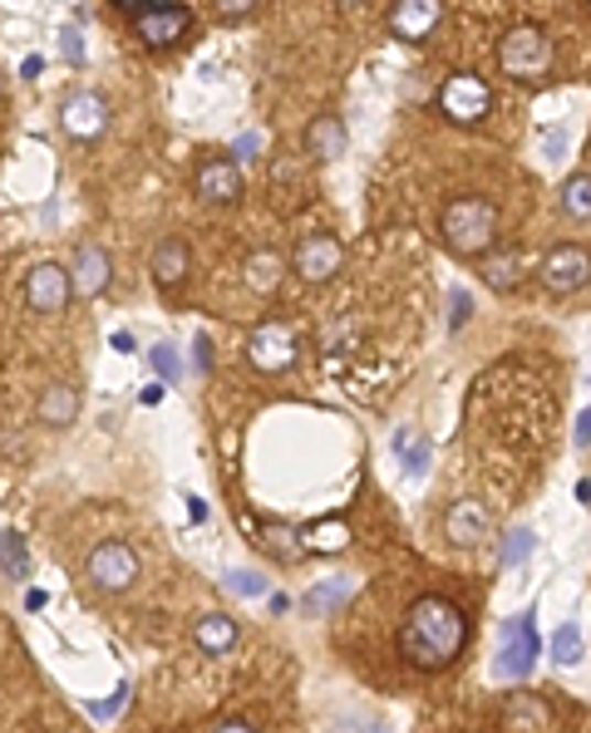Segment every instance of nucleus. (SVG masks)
Masks as SVG:
<instances>
[{"mask_svg": "<svg viewBox=\"0 0 591 733\" xmlns=\"http://www.w3.org/2000/svg\"><path fill=\"white\" fill-rule=\"evenodd\" d=\"M463 640H469V621L443 596H419L399 625V650L419 669H449L463 655Z\"/></svg>", "mask_w": 591, "mask_h": 733, "instance_id": "f257e3e1", "label": "nucleus"}, {"mask_svg": "<svg viewBox=\"0 0 591 733\" xmlns=\"http://www.w3.org/2000/svg\"><path fill=\"white\" fill-rule=\"evenodd\" d=\"M439 231L453 257H483L498 241V207L488 197H453L439 217Z\"/></svg>", "mask_w": 591, "mask_h": 733, "instance_id": "f03ea898", "label": "nucleus"}, {"mask_svg": "<svg viewBox=\"0 0 591 733\" xmlns=\"http://www.w3.org/2000/svg\"><path fill=\"white\" fill-rule=\"evenodd\" d=\"M498 69L508 79H542L552 69V40L537 25H513L498 45Z\"/></svg>", "mask_w": 591, "mask_h": 733, "instance_id": "7ed1b4c3", "label": "nucleus"}, {"mask_svg": "<svg viewBox=\"0 0 591 733\" xmlns=\"http://www.w3.org/2000/svg\"><path fill=\"white\" fill-rule=\"evenodd\" d=\"M187 30H193V10L173 6V0H139V10H133V35H139L148 50L178 45Z\"/></svg>", "mask_w": 591, "mask_h": 733, "instance_id": "20e7f679", "label": "nucleus"}, {"mask_svg": "<svg viewBox=\"0 0 591 733\" xmlns=\"http://www.w3.org/2000/svg\"><path fill=\"white\" fill-rule=\"evenodd\" d=\"M296 355H301V339H296V331L287 321L257 325L251 339H247V359L261 369V375H287V369L296 365Z\"/></svg>", "mask_w": 591, "mask_h": 733, "instance_id": "39448f33", "label": "nucleus"}, {"mask_svg": "<svg viewBox=\"0 0 591 733\" xmlns=\"http://www.w3.org/2000/svg\"><path fill=\"white\" fill-rule=\"evenodd\" d=\"M439 109H443V119H453V123H479L483 114L493 109V89L479 74H449V79L439 84Z\"/></svg>", "mask_w": 591, "mask_h": 733, "instance_id": "423d86ee", "label": "nucleus"}, {"mask_svg": "<svg viewBox=\"0 0 591 733\" xmlns=\"http://www.w3.org/2000/svg\"><path fill=\"white\" fill-rule=\"evenodd\" d=\"M84 576L99 591H129L133 581H139V557H133V547H123V541H104V547L89 551Z\"/></svg>", "mask_w": 591, "mask_h": 733, "instance_id": "0eeeda50", "label": "nucleus"}, {"mask_svg": "<svg viewBox=\"0 0 591 733\" xmlns=\"http://www.w3.org/2000/svg\"><path fill=\"white\" fill-rule=\"evenodd\" d=\"M537 276H542V285L552 295H572V291H582V285L591 281V257L582 247H572V241H567V247H552L542 257V267H537Z\"/></svg>", "mask_w": 591, "mask_h": 733, "instance_id": "6e6552de", "label": "nucleus"}, {"mask_svg": "<svg viewBox=\"0 0 591 733\" xmlns=\"http://www.w3.org/2000/svg\"><path fill=\"white\" fill-rule=\"evenodd\" d=\"M537 615H517V621L503 625V650H498V675L503 679H523L537 660Z\"/></svg>", "mask_w": 591, "mask_h": 733, "instance_id": "1a4fd4ad", "label": "nucleus"}, {"mask_svg": "<svg viewBox=\"0 0 591 733\" xmlns=\"http://www.w3.org/2000/svg\"><path fill=\"white\" fill-rule=\"evenodd\" d=\"M60 129H65L69 138H99L104 129H109V99L104 94H94V89H79V94H69L65 104H60Z\"/></svg>", "mask_w": 591, "mask_h": 733, "instance_id": "9d476101", "label": "nucleus"}, {"mask_svg": "<svg viewBox=\"0 0 591 733\" xmlns=\"http://www.w3.org/2000/svg\"><path fill=\"white\" fill-rule=\"evenodd\" d=\"M69 291H74L69 267H60V261H40V267L25 276V301H30V311H40V315L65 311Z\"/></svg>", "mask_w": 591, "mask_h": 733, "instance_id": "9b49d317", "label": "nucleus"}, {"mask_svg": "<svg viewBox=\"0 0 591 733\" xmlns=\"http://www.w3.org/2000/svg\"><path fill=\"white\" fill-rule=\"evenodd\" d=\"M341 261H345V247L335 237H305L301 247H296V276L311 285L331 281V276L341 271Z\"/></svg>", "mask_w": 591, "mask_h": 733, "instance_id": "f8f14e48", "label": "nucleus"}, {"mask_svg": "<svg viewBox=\"0 0 591 733\" xmlns=\"http://www.w3.org/2000/svg\"><path fill=\"white\" fill-rule=\"evenodd\" d=\"M439 15H443V0H395L389 30H395L399 40H409V45H419V40L434 35Z\"/></svg>", "mask_w": 591, "mask_h": 733, "instance_id": "ddd939ff", "label": "nucleus"}, {"mask_svg": "<svg viewBox=\"0 0 591 733\" xmlns=\"http://www.w3.org/2000/svg\"><path fill=\"white\" fill-rule=\"evenodd\" d=\"M197 197L207 202V207H232V202L241 197V173L232 158H207L203 168H197Z\"/></svg>", "mask_w": 591, "mask_h": 733, "instance_id": "4468645a", "label": "nucleus"}, {"mask_svg": "<svg viewBox=\"0 0 591 733\" xmlns=\"http://www.w3.org/2000/svg\"><path fill=\"white\" fill-rule=\"evenodd\" d=\"M449 541H459V547H483L493 532V517H488V507L483 503H473V497H463V503H453L449 507Z\"/></svg>", "mask_w": 591, "mask_h": 733, "instance_id": "2eb2a0df", "label": "nucleus"}, {"mask_svg": "<svg viewBox=\"0 0 591 733\" xmlns=\"http://www.w3.org/2000/svg\"><path fill=\"white\" fill-rule=\"evenodd\" d=\"M109 251L104 247H94V241H84L79 251H74V267H69V281H74V291L79 295H99L104 285H109Z\"/></svg>", "mask_w": 591, "mask_h": 733, "instance_id": "dca6fc26", "label": "nucleus"}, {"mask_svg": "<svg viewBox=\"0 0 591 733\" xmlns=\"http://www.w3.org/2000/svg\"><path fill=\"white\" fill-rule=\"evenodd\" d=\"M153 281L163 285V291H173V285H183L187 281V267H193V257H187V247L178 237H168V241H158L153 247Z\"/></svg>", "mask_w": 591, "mask_h": 733, "instance_id": "f3484780", "label": "nucleus"}, {"mask_svg": "<svg viewBox=\"0 0 591 733\" xmlns=\"http://www.w3.org/2000/svg\"><path fill=\"white\" fill-rule=\"evenodd\" d=\"M345 143H351V133H345V123L335 119V114H321V119H311V129H305V148H311L315 158H341Z\"/></svg>", "mask_w": 591, "mask_h": 733, "instance_id": "a211bd4d", "label": "nucleus"}, {"mask_svg": "<svg viewBox=\"0 0 591 733\" xmlns=\"http://www.w3.org/2000/svg\"><path fill=\"white\" fill-rule=\"evenodd\" d=\"M74 413H79V395H74L69 385H50L45 395H40V423H50V429L74 423Z\"/></svg>", "mask_w": 591, "mask_h": 733, "instance_id": "6ab92c4d", "label": "nucleus"}, {"mask_svg": "<svg viewBox=\"0 0 591 733\" xmlns=\"http://www.w3.org/2000/svg\"><path fill=\"white\" fill-rule=\"evenodd\" d=\"M232 645H237V621H232V615H203V621H197V650L227 655Z\"/></svg>", "mask_w": 591, "mask_h": 733, "instance_id": "aec40b11", "label": "nucleus"}, {"mask_svg": "<svg viewBox=\"0 0 591 733\" xmlns=\"http://www.w3.org/2000/svg\"><path fill=\"white\" fill-rule=\"evenodd\" d=\"M547 724H552V714L533 694H513L508 709H503V729H547Z\"/></svg>", "mask_w": 591, "mask_h": 733, "instance_id": "412c9836", "label": "nucleus"}, {"mask_svg": "<svg viewBox=\"0 0 591 733\" xmlns=\"http://www.w3.org/2000/svg\"><path fill=\"white\" fill-rule=\"evenodd\" d=\"M0 576H10V581L30 576V547L20 532H0Z\"/></svg>", "mask_w": 591, "mask_h": 733, "instance_id": "4be33fe9", "label": "nucleus"}, {"mask_svg": "<svg viewBox=\"0 0 591 733\" xmlns=\"http://www.w3.org/2000/svg\"><path fill=\"white\" fill-rule=\"evenodd\" d=\"M281 271H287V267H281V257H277V251H257V257L247 261V285H251V291H261V295H267V291H277Z\"/></svg>", "mask_w": 591, "mask_h": 733, "instance_id": "5701e85b", "label": "nucleus"}, {"mask_svg": "<svg viewBox=\"0 0 591 733\" xmlns=\"http://www.w3.org/2000/svg\"><path fill=\"white\" fill-rule=\"evenodd\" d=\"M483 276H488L493 291H513L517 276H523V261H517V251H493V261L483 267Z\"/></svg>", "mask_w": 591, "mask_h": 733, "instance_id": "b1692460", "label": "nucleus"}, {"mask_svg": "<svg viewBox=\"0 0 591 733\" xmlns=\"http://www.w3.org/2000/svg\"><path fill=\"white\" fill-rule=\"evenodd\" d=\"M562 207L572 217H591V173H572L562 183Z\"/></svg>", "mask_w": 591, "mask_h": 733, "instance_id": "393cba45", "label": "nucleus"}, {"mask_svg": "<svg viewBox=\"0 0 591 733\" xmlns=\"http://www.w3.org/2000/svg\"><path fill=\"white\" fill-rule=\"evenodd\" d=\"M395 449L405 453V473H425L429 467V439H415L409 429L395 433Z\"/></svg>", "mask_w": 591, "mask_h": 733, "instance_id": "a878e982", "label": "nucleus"}, {"mask_svg": "<svg viewBox=\"0 0 591 733\" xmlns=\"http://www.w3.org/2000/svg\"><path fill=\"white\" fill-rule=\"evenodd\" d=\"M351 596V581H325V586H315L311 596H305V615H325L331 605H341Z\"/></svg>", "mask_w": 591, "mask_h": 733, "instance_id": "bb28decb", "label": "nucleus"}, {"mask_svg": "<svg viewBox=\"0 0 591 733\" xmlns=\"http://www.w3.org/2000/svg\"><path fill=\"white\" fill-rule=\"evenodd\" d=\"M351 532H345V522H315L311 532H305V547L311 551H341Z\"/></svg>", "mask_w": 591, "mask_h": 733, "instance_id": "cd10ccee", "label": "nucleus"}, {"mask_svg": "<svg viewBox=\"0 0 591 733\" xmlns=\"http://www.w3.org/2000/svg\"><path fill=\"white\" fill-rule=\"evenodd\" d=\"M533 547H537V532H533V527H513L508 541H503V551H498V561H503V567H517V561H523Z\"/></svg>", "mask_w": 591, "mask_h": 733, "instance_id": "c85d7f7f", "label": "nucleus"}, {"mask_svg": "<svg viewBox=\"0 0 591 733\" xmlns=\"http://www.w3.org/2000/svg\"><path fill=\"white\" fill-rule=\"evenodd\" d=\"M552 660L557 665H577V660H582V635H577L572 625H562V630L552 635Z\"/></svg>", "mask_w": 591, "mask_h": 733, "instance_id": "c756f323", "label": "nucleus"}, {"mask_svg": "<svg viewBox=\"0 0 591 733\" xmlns=\"http://www.w3.org/2000/svg\"><path fill=\"white\" fill-rule=\"evenodd\" d=\"M261 153H267V138L261 133H241L237 143H232V163H257Z\"/></svg>", "mask_w": 591, "mask_h": 733, "instance_id": "7c9ffc66", "label": "nucleus"}, {"mask_svg": "<svg viewBox=\"0 0 591 733\" xmlns=\"http://www.w3.org/2000/svg\"><path fill=\"white\" fill-rule=\"evenodd\" d=\"M227 591H232V596H261L267 581L251 576V571H227Z\"/></svg>", "mask_w": 591, "mask_h": 733, "instance_id": "2f4dec72", "label": "nucleus"}, {"mask_svg": "<svg viewBox=\"0 0 591 733\" xmlns=\"http://www.w3.org/2000/svg\"><path fill=\"white\" fill-rule=\"evenodd\" d=\"M153 369H158V379H163V385H178V355L168 345H153Z\"/></svg>", "mask_w": 591, "mask_h": 733, "instance_id": "473e14b6", "label": "nucleus"}, {"mask_svg": "<svg viewBox=\"0 0 591 733\" xmlns=\"http://www.w3.org/2000/svg\"><path fill=\"white\" fill-rule=\"evenodd\" d=\"M60 50H65L69 65H79V60H84V40H79V30H74V25H60Z\"/></svg>", "mask_w": 591, "mask_h": 733, "instance_id": "72a5a7b5", "label": "nucleus"}, {"mask_svg": "<svg viewBox=\"0 0 591 733\" xmlns=\"http://www.w3.org/2000/svg\"><path fill=\"white\" fill-rule=\"evenodd\" d=\"M257 6H261V0H213V10L222 20H241V15H251Z\"/></svg>", "mask_w": 591, "mask_h": 733, "instance_id": "f704fd0d", "label": "nucleus"}, {"mask_svg": "<svg viewBox=\"0 0 591 733\" xmlns=\"http://www.w3.org/2000/svg\"><path fill=\"white\" fill-rule=\"evenodd\" d=\"M123 699H129V689H114V699H109V704H94V719H114V714H119V709H123Z\"/></svg>", "mask_w": 591, "mask_h": 733, "instance_id": "c9c22d12", "label": "nucleus"}, {"mask_svg": "<svg viewBox=\"0 0 591 733\" xmlns=\"http://www.w3.org/2000/svg\"><path fill=\"white\" fill-rule=\"evenodd\" d=\"M572 439H577V449H587V443H591V403L582 409V419H577V433H572Z\"/></svg>", "mask_w": 591, "mask_h": 733, "instance_id": "e433bc0d", "label": "nucleus"}, {"mask_svg": "<svg viewBox=\"0 0 591 733\" xmlns=\"http://www.w3.org/2000/svg\"><path fill=\"white\" fill-rule=\"evenodd\" d=\"M267 537H271V547H277L281 557H291V532H287V527H267Z\"/></svg>", "mask_w": 591, "mask_h": 733, "instance_id": "4c0bfd02", "label": "nucleus"}, {"mask_svg": "<svg viewBox=\"0 0 591 733\" xmlns=\"http://www.w3.org/2000/svg\"><path fill=\"white\" fill-rule=\"evenodd\" d=\"M20 74H25V79H40V74H45V60H40V55H30L25 65H20Z\"/></svg>", "mask_w": 591, "mask_h": 733, "instance_id": "58836bf2", "label": "nucleus"}, {"mask_svg": "<svg viewBox=\"0 0 591 733\" xmlns=\"http://www.w3.org/2000/svg\"><path fill=\"white\" fill-rule=\"evenodd\" d=\"M453 305H459V311H453V325H463V321H469V295H453Z\"/></svg>", "mask_w": 591, "mask_h": 733, "instance_id": "ea45409f", "label": "nucleus"}, {"mask_svg": "<svg viewBox=\"0 0 591 733\" xmlns=\"http://www.w3.org/2000/svg\"><path fill=\"white\" fill-rule=\"evenodd\" d=\"M207 729H251V719H213Z\"/></svg>", "mask_w": 591, "mask_h": 733, "instance_id": "a19ab883", "label": "nucleus"}, {"mask_svg": "<svg viewBox=\"0 0 591 733\" xmlns=\"http://www.w3.org/2000/svg\"><path fill=\"white\" fill-rule=\"evenodd\" d=\"M0 94H6V74H0Z\"/></svg>", "mask_w": 591, "mask_h": 733, "instance_id": "79ce46f5", "label": "nucleus"}, {"mask_svg": "<svg viewBox=\"0 0 591 733\" xmlns=\"http://www.w3.org/2000/svg\"><path fill=\"white\" fill-rule=\"evenodd\" d=\"M119 6H133V0H119Z\"/></svg>", "mask_w": 591, "mask_h": 733, "instance_id": "37998d69", "label": "nucleus"}, {"mask_svg": "<svg viewBox=\"0 0 591 733\" xmlns=\"http://www.w3.org/2000/svg\"><path fill=\"white\" fill-rule=\"evenodd\" d=\"M345 6H355V0H345Z\"/></svg>", "mask_w": 591, "mask_h": 733, "instance_id": "c03bdc74", "label": "nucleus"}]
</instances>
